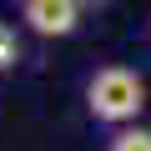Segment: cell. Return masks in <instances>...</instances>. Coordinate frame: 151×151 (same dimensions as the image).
Listing matches in <instances>:
<instances>
[{
	"label": "cell",
	"instance_id": "obj_3",
	"mask_svg": "<svg viewBox=\"0 0 151 151\" xmlns=\"http://www.w3.org/2000/svg\"><path fill=\"white\" fill-rule=\"evenodd\" d=\"M20 60H25V40H20V25L0 20V76H10Z\"/></svg>",
	"mask_w": 151,
	"mask_h": 151
},
{
	"label": "cell",
	"instance_id": "obj_4",
	"mask_svg": "<svg viewBox=\"0 0 151 151\" xmlns=\"http://www.w3.org/2000/svg\"><path fill=\"white\" fill-rule=\"evenodd\" d=\"M106 151H151V131L146 126H116V136L106 141Z\"/></svg>",
	"mask_w": 151,
	"mask_h": 151
},
{
	"label": "cell",
	"instance_id": "obj_5",
	"mask_svg": "<svg viewBox=\"0 0 151 151\" xmlns=\"http://www.w3.org/2000/svg\"><path fill=\"white\" fill-rule=\"evenodd\" d=\"M146 30H151V20H146Z\"/></svg>",
	"mask_w": 151,
	"mask_h": 151
},
{
	"label": "cell",
	"instance_id": "obj_2",
	"mask_svg": "<svg viewBox=\"0 0 151 151\" xmlns=\"http://www.w3.org/2000/svg\"><path fill=\"white\" fill-rule=\"evenodd\" d=\"M20 25L40 40H65L81 30V0H20Z\"/></svg>",
	"mask_w": 151,
	"mask_h": 151
},
{
	"label": "cell",
	"instance_id": "obj_1",
	"mask_svg": "<svg viewBox=\"0 0 151 151\" xmlns=\"http://www.w3.org/2000/svg\"><path fill=\"white\" fill-rule=\"evenodd\" d=\"M86 111L101 126H131L146 111V81L131 65H96L91 81H86Z\"/></svg>",
	"mask_w": 151,
	"mask_h": 151
}]
</instances>
